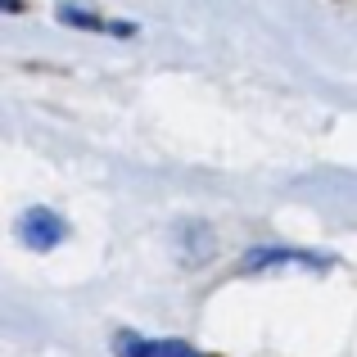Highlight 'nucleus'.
<instances>
[{"instance_id":"1","label":"nucleus","mask_w":357,"mask_h":357,"mask_svg":"<svg viewBox=\"0 0 357 357\" xmlns=\"http://www.w3.org/2000/svg\"><path fill=\"white\" fill-rule=\"evenodd\" d=\"M63 218L59 213H50V208H27L23 218H18V240L27 244V249H36V253H45V249H54V244L63 240Z\"/></svg>"},{"instance_id":"2","label":"nucleus","mask_w":357,"mask_h":357,"mask_svg":"<svg viewBox=\"0 0 357 357\" xmlns=\"http://www.w3.org/2000/svg\"><path fill=\"white\" fill-rule=\"evenodd\" d=\"M118 353L122 357H208L185 340H140V335H122Z\"/></svg>"},{"instance_id":"3","label":"nucleus","mask_w":357,"mask_h":357,"mask_svg":"<svg viewBox=\"0 0 357 357\" xmlns=\"http://www.w3.org/2000/svg\"><path fill=\"white\" fill-rule=\"evenodd\" d=\"M59 18H63L68 27H91V32H118V36L131 32L127 23H109V18H96L91 9H77V5H59Z\"/></svg>"}]
</instances>
